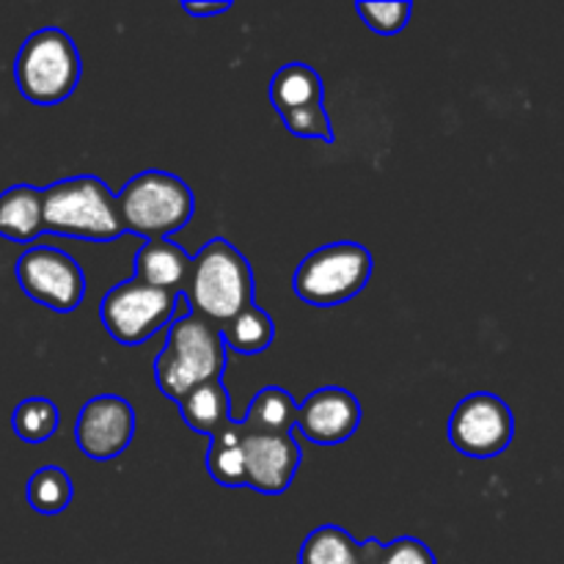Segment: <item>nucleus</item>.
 <instances>
[{"label":"nucleus","instance_id":"1","mask_svg":"<svg viewBox=\"0 0 564 564\" xmlns=\"http://www.w3.org/2000/svg\"><path fill=\"white\" fill-rule=\"evenodd\" d=\"M182 295L191 303L193 314L220 330L253 303L251 264L229 240L215 237L191 259Z\"/></svg>","mask_w":564,"mask_h":564},{"label":"nucleus","instance_id":"2","mask_svg":"<svg viewBox=\"0 0 564 564\" xmlns=\"http://www.w3.org/2000/svg\"><path fill=\"white\" fill-rule=\"evenodd\" d=\"M224 369V336L213 323L191 312L171 323L163 350L154 361V380L163 397L180 405L198 386L220 380Z\"/></svg>","mask_w":564,"mask_h":564},{"label":"nucleus","instance_id":"3","mask_svg":"<svg viewBox=\"0 0 564 564\" xmlns=\"http://www.w3.org/2000/svg\"><path fill=\"white\" fill-rule=\"evenodd\" d=\"M44 231L75 240L110 242L124 235L116 196L91 174L53 182L42 191Z\"/></svg>","mask_w":564,"mask_h":564},{"label":"nucleus","instance_id":"4","mask_svg":"<svg viewBox=\"0 0 564 564\" xmlns=\"http://www.w3.org/2000/svg\"><path fill=\"white\" fill-rule=\"evenodd\" d=\"M124 231L147 240H169L174 231L185 229L196 213L193 191L169 171L149 169L132 176L116 196Z\"/></svg>","mask_w":564,"mask_h":564},{"label":"nucleus","instance_id":"5","mask_svg":"<svg viewBox=\"0 0 564 564\" xmlns=\"http://www.w3.org/2000/svg\"><path fill=\"white\" fill-rule=\"evenodd\" d=\"M14 80L33 105H58L80 80V53L61 28H42L22 42L14 61Z\"/></svg>","mask_w":564,"mask_h":564},{"label":"nucleus","instance_id":"6","mask_svg":"<svg viewBox=\"0 0 564 564\" xmlns=\"http://www.w3.org/2000/svg\"><path fill=\"white\" fill-rule=\"evenodd\" d=\"M372 264V253L358 242H330L297 264L292 290L312 306H339L352 301L369 284Z\"/></svg>","mask_w":564,"mask_h":564},{"label":"nucleus","instance_id":"7","mask_svg":"<svg viewBox=\"0 0 564 564\" xmlns=\"http://www.w3.org/2000/svg\"><path fill=\"white\" fill-rule=\"evenodd\" d=\"M180 295L130 279L116 284L99 306L105 330L119 345H141L163 325L174 323Z\"/></svg>","mask_w":564,"mask_h":564},{"label":"nucleus","instance_id":"8","mask_svg":"<svg viewBox=\"0 0 564 564\" xmlns=\"http://www.w3.org/2000/svg\"><path fill=\"white\" fill-rule=\"evenodd\" d=\"M516 416L501 397L477 391L457 402L449 419V444L474 460H490L512 444Z\"/></svg>","mask_w":564,"mask_h":564},{"label":"nucleus","instance_id":"9","mask_svg":"<svg viewBox=\"0 0 564 564\" xmlns=\"http://www.w3.org/2000/svg\"><path fill=\"white\" fill-rule=\"evenodd\" d=\"M14 273L22 292L31 301L42 303L58 314L75 312L86 295V275H83L80 264L61 248H28L17 259Z\"/></svg>","mask_w":564,"mask_h":564},{"label":"nucleus","instance_id":"10","mask_svg":"<svg viewBox=\"0 0 564 564\" xmlns=\"http://www.w3.org/2000/svg\"><path fill=\"white\" fill-rule=\"evenodd\" d=\"M246 466V488L264 496H279L295 479L301 466V446L292 433H246L237 424Z\"/></svg>","mask_w":564,"mask_h":564},{"label":"nucleus","instance_id":"11","mask_svg":"<svg viewBox=\"0 0 564 564\" xmlns=\"http://www.w3.org/2000/svg\"><path fill=\"white\" fill-rule=\"evenodd\" d=\"M135 435V411L116 394H99L83 405L75 424V441L91 460H113Z\"/></svg>","mask_w":564,"mask_h":564},{"label":"nucleus","instance_id":"12","mask_svg":"<svg viewBox=\"0 0 564 564\" xmlns=\"http://www.w3.org/2000/svg\"><path fill=\"white\" fill-rule=\"evenodd\" d=\"M361 424V405L356 394L336 386L312 391L297 405L295 427L317 446H339L347 438H352Z\"/></svg>","mask_w":564,"mask_h":564},{"label":"nucleus","instance_id":"13","mask_svg":"<svg viewBox=\"0 0 564 564\" xmlns=\"http://www.w3.org/2000/svg\"><path fill=\"white\" fill-rule=\"evenodd\" d=\"M383 543L380 540H367L356 543L352 534L341 527H319L303 540L297 564H372L380 554Z\"/></svg>","mask_w":564,"mask_h":564},{"label":"nucleus","instance_id":"14","mask_svg":"<svg viewBox=\"0 0 564 564\" xmlns=\"http://www.w3.org/2000/svg\"><path fill=\"white\" fill-rule=\"evenodd\" d=\"M187 273H191V257L171 240H147L135 253V275L158 290H169L182 295Z\"/></svg>","mask_w":564,"mask_h":564},{"label":"nucleus","instance_id":"15","mask_svg":"<svg viewBox=\"0 0 564 564\" xmlns=\"http://www.w3.org/2000/svg\"><path fill=\"white\" fill-rule=\"evenodd\" d=\"M44 231L42 191L14 185L0 193V237L11 242H33Z\"/></svg>","mask_w":564,"mask_h":564},{"label":"nucleus","instance_id":"16","mask_svg":"<svg viewBox=\"0 0 564 564\" xmlns=\"http://www.w3.org/2000/svg\"><path fill=\"white\" fill-rule=\"evenodd\" d=\"M180 411L187 427L196 430V433L209 435V438L224 433L231 424V402L224 380H213V383L198 386L196 391H191V394L180 402Z\"/></svg>","mask_w":564,"mask_h":564},{"label":"nucleus","instance_id":"17","mask_svg":"<svg viewBox=\"0 0 564 564\" xmlns=\"http://www.w3.org/2000/svg\"><path fill=\"white\" fill-rule=\"evenodd\" d=\"M270 102L275 113L323 102V80L308 64H286L270 80Z\"/></svg>","mask_w":564,"mask_h":564},{"label":"nucleus","instance_id":"18","mask_svg":"<svg viewBox=\"0 0 564 564\" xmlns=\"http://www.w3.org/2000/svg\"><path fill=\"white\" fill-rule=\"evenodd\" d=\"M297 422V405L292 394L279 386H268L259 391L248 405L240 430L246 433H292Z\"/></svg>","mask_w":564,"mask_h":564},{"label":"nucleus","instance_id":"19","mask_svg":"<svg viewBox=\"0 0 564 564\" xmlns=\"http://www.w3.org/2000/svg\"><path fill=\"white\" fill-rule=\"evenodd\" d=\"M220 336H224L226 350H237L242 356H259V352H264L273 345L275 325L264 308L251 303V306L242 308L235 319H229L220 328Z\"/></svg>","mask_w":564,"mask_h":564},{"label":"nucleus","instance_id":"20","mask_svg":"<svg viewBox=\"0 0 564 564\" xmlns=\"http://www.w3.org/2000/svg\"><path fill=\"white\" fill-rule=\"evenodd\" d=\"M207 471L224 488H246V466H242L237 422H231L224 433L209 438Z\"/></svg>","mask_w":564,"mask_h":564},{"label":"nucleus","instance_id":"21","mask_svg":"<svg viewBox=\"0 0 564 564\" xmlns=\"http://www.w3.org/2000/svg\"><path fill=\"white\" fill-rule=\"evenodd\" d=\"M72 494H75V488H72L69 474L58 466L39 468L28 479L25 488L28 505L36 512H42V516H58V512H64L72 505Z\"/></svg>","mask_w":564,"mask_h":564},{"label":"nucleus","instance_id":"22","mask_svg":"<svg viewBox=\"0 0 564 564\" xmlns=\"http://www.w3.org/2000/svg\"><path fill=\"white\" fill-rule=\"evenodd\" d=\"M11 427L25 444H44L58 430V408L44 397L22 400L11 413Z\"/></svg>","mask_w":564,"mask_h":564},{"label":"nucleus","instance_id":"23","mask_svg":"<svg viewBox=\"0 0 564 564\" xmlns=\"http://www.w3.org/2000/svg\"><path fill=\"white\" fill-rule=\"evenodd\" d=\"M281 119H284L286 130L295 138H314V141L334 143V124H330V116L323 102L286 110V113H281Z\"/></svg>","mask_w":564,"mask_h":564},{"label":"nucleus","instance_id":"24","mask_svg":"<svg viewBox=\"0 0 564 564\" xmlns=\"http://www.w3.org/2000/svg\"><path fill=\"white\" fill-rule=\"evenodd\" d=\"M356 11L369 31L380 33V36H394L411 20L413 3H367L361 0L356 3Z\"/></svg>","mask_w":564,"mask_h":564},{"label":"nucleus","instance_id":"25","mask_svg":"<svg viewBox=\"0 0 564 564\" xmlns=\"http://www.w3.org/2000/svg\"><path fill=\"white\" fill-rule=\"evenodd\" d=\"M372 564H438L435 554L416 538H397L394 543L383 545Z\"/></svg>","mask_w":564,"mask_h":564},{"label":"nucleus","instance_id":"26","mask_svg":"<svg viewBox=\"0 0 564 564\" xmlns=\"http://www.w3.org/2000/svg\"><path fill=\"white\" fill-rule=\"evenodd\" d=\"M182 9L193 17H218L231 9V3H182Z\"/></svg>","mask_w":564,"mask_h":564}]
</instances>
